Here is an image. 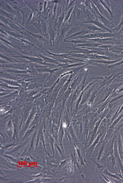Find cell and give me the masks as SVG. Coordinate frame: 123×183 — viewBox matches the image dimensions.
I'll return each mask as SVG.
<instances>
[{
	"mask_svg": "<svg viewBox=\"0 0 123 183\" xmlns=\"http://www.w3.org/2000/svg\"><path fill=\"white\" fill-rule=\"evenodd\" d=\"M46 52L49 54L50 55V57L57 61L63 63H71L74 62H75L66 59L65 58L72 59L75 61H80L81 62H83L84 60L81 59L73 58L68 57V56L70 54H55L52 53L49 51H46Z\"/></svg>",
	"mask_w": 123,
	"mask_h": 183,
	"instance_id": "6da1fadb",
	"label": "cell"
},
{
	"mask_svg": "<svg viewBox=\"0 0 123 183\" xmlns=\"http://www.w3.org/2000/svg\"><path fill=\"white\" fill-rule=\"evenodd\" d=\"M32 64L34 67L35 70L40 73H42L44 72L49 73L50 74L48 77L50 78L53 75L55 71L62 69L61 68L54 69H53L54 67L49 68V67H51V66L44 65L40 64L38 65V64L34 63H32Z\"/></svg>",
	"mask_w": 123,
	"mask_h": 183,
	"instance_id": "7a4b0ae2",
	"label": "cell"
},
{
	"mask_svg": "<svg viewBox=\"0 0 123 183\" xmlns=\"http://www.w3.org/2000/svg\"><path fill=\"white\" fill-rule=\"evenodd\" d=\"M16 53L19 55L18 56H13L12 57L25 59L28 60V61H19V62L34 63L41 65H45L47 66H50L51 65V64L44 63L43 59L39 57H37L26 56L21 55L16 52Z\"/></svg>",
	"mask_w": 123,
	"mask_h": 183,
	"instance_id": "3957f363",
	"label": "cell"
},
{
	"mask_svg": "<svg viewBox=\"0 0 123 183\" xmlns=\"http://www.w3.org/2000/svg\"><path fill=\"white\" fill-rule=\"evenodd\" d=\"M29 63L16 62L11 64L8 63L2 64L0 67H5L10 69H14L22 71H29L30 67Z\"/></svg>",
	"mask_w": 123,
	"mask_h": 183,
	"instance_id": "277c9868",
	"label": "cell"
},
{
	"mask_svg": "<svg viewBox=\"0 0 123 183\" xmlns=\"http://www.w3.org/2000/svg\"><path fill=\"white\" fill-rule=\"evenodd\" d=\"M85 68H84L74 78L71 85L72 88H74L80 84L81 83L87 71H86Z\"/></svg>",
	"mask_w": 123,
	"mask_h": 183,
	"instance_id": "5b68a950",
	"label": "cell"
},
{
	"mask_svg": "<svg viewBox=\"0 0 123 183\" xmlns=\"http://www.w3.org/2000/svg\"><path fill=\"white\" fill-rule=\"evenodd\" d=\"M37 56L38 57L42 59L44 63L56 65H58L60 64V63L56 60L50 57L40 54H38Z\"/></svg>",
	"mask_w": 123,
	"mask_h": 183,
	"instance_id": "8992f818",
	"label": "cell"
},
{
	"mask_svg": "<svg viewBox=\"0 0 123 183\" xmlns=\"http://www.w3.org/2000/svg\"><path fill=\"white\" fill-rule=\"evenodd\" d=\"M74 145L75 146V148H76V151L77 152V153L78 154V155L79 156V158L80 159V162L81 163V165H83L85 166L83 162V158H82V157H81V156L80 153V150L79 149L77 148V147L76 146V145H75V144H74Z\"/></svg>",
	"mask_w": 123,
	"mask_h": 183,
	"instance_id": "52a82bcc",
	"label": "cell"
},
{
	"mask_svg": "<svg viewBox=\"0 0 123 183\" xmlns=\"http://www.w3.org/2000/svg\"><path fill=\"white\" fill-rule=\"evenodd\" d=\"M101 2L102 4L104 6V7L108 11V12L110 13V14L111 15V16H112V12H111L110 9V8H109L110 7L109 6H108L107 4H106L103 1H102Z\"/></svg>",
	"mask_w": 123,
	"mask_h": 183,
	"instance_id": "ba28073f",
	"label": "cell"
},
{
	"mask_svg": "<svg viewBox=\"0 0 123 183\" xmlns=\"http://www.w3.org/2000/svg\"><path fill=\"white\" fill-rule=\"evenodd\" d=\"M68 159H66V160L61 162H60V163H61V164L60 165V166L59 167V168L60 169V168L61 167H62L63 166H64L65 164V163L67 161Z\"/></svg>",
	"mask_w": 123,
	"mask_h": 183,
	"instance_id": "9c48e42d",
	"label": "cell"
}]
</instances>
